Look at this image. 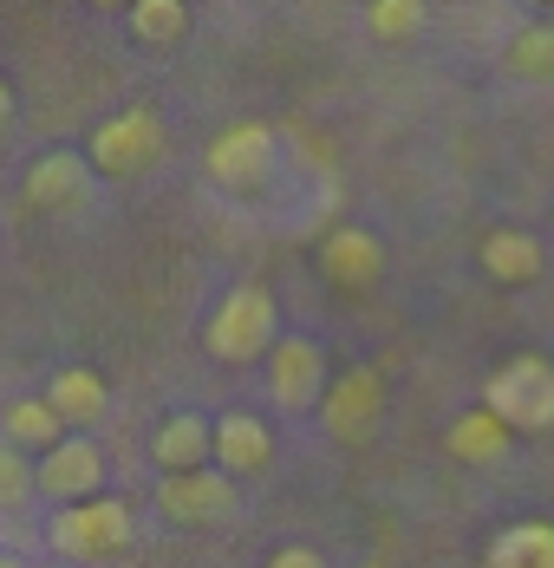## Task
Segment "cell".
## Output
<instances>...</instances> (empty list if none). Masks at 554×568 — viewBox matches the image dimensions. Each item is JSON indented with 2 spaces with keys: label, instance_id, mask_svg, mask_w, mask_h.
<instances>
[{
  "label": "cell",
  "instance_id": "obj_6",
  "mask_svg": "<svg viewBox=\"0 0 554 568\" xmlns=\"http://www.w3.org/2000/svg\"><path fill=\"white\" fill-rule=\"evenodd\" d=\"M386 418V373L379 366H352L339 373L320 398V425H327L332 445H366Z\"/></svg>",
  "mask_w": 554,
  "mask_h": 568
},
{
  "label": "cell",
  "instance_id": "obj_17",
  "mask_svg": "<svg viewBox=\"0 0 554 568\" xmlns=\"http://www.w3.org/2000/svg\"><path fill=\"white\" fill-rule=\"evenodd\" d=\"M443 452L456 457V464H502L509 457V425H502L496 412H463V418H450V432H443Z\"/></svg>",
  "mask_w": 554,
  "mask_h": 568
},
{
  "label": "cell",
  "instance_id": "obj_2",
  "mask_svg": "<svg viewBox=\"0 0 554 568\" xmlns=\"http://www.w3.org/2000/svg\"><path fill=\"white\" fill-rule=\"evenodd\" d=\"M483 412H496L509 425V438L515 432H554V366L542 353L502 359L490 373V386H483Z\"/></svg>",
  "mask_w": 554,
  "mask_h": 568
},
{
  "label": "cell",
  "instance_id": "obj_4",
  "mask_svg": "<svg viewBox=\"0 0 554 568\" xmlns=\"http://www.w3.org/2000/svg\"><path fill=\"white\" fill-rule=\"evenodd\" d=\"M131 504L124 497H92V504H72L47 523V542L59 549V562L85 568V562H111L117 549H131Z\"/></svg>",
  "mask_w": 554,
  "mask_h": 568
},
{
  "label": "cell",
  "instance_id": "obj_7",
  "mask_svg": "<svg viewBox=\"0 0 554 568\" xmlns=\"http://www.w3.org/2000/svg\"><path fill=\"white\" fill-rule=\"evenodd\" d=\"M327 353L320 341H307V334H280V346L268 353V398H275L280 412H320V398H327Z\"/></svg>",
  "mask_w": 554,
  "mask_h": 568
},
{
  "label": "cell",
  "instance_id": "obj_20",
  "mask_svg": "<svg viewBox=\"0 0 554 568\" xmlns=\"http://www.w3.org/2000/svg\"><path fill=\"white\" fill-rule=\"evenodd\" d=\"M366 27H372L379 40H418V33L431 27V7H424V0H372V7H366Z\"/></svg>",
  "mask_w": 554,
  "mask_h": 568
},
{
  "label": "cell",
  "instance_id": "obj_3",
  "mask_svg": "<svg viewBox=\"0 0 554 568\" xmlns=\"http://www.w3.org/2000/svg\"><path fill=\"white\" fill-rule=\"evenodd\" d=\"M203 171H209V183H222L228 196H255V190H268L275 171H280V131L275 124H261V118L228 124V131H216V144L203 151Z\"/></svg>",
  "mask_w": 554,
  "mask_h": 568
},
{
  "label": "cell",
  "instance_id": "obj_5",
  "mask_svg": "<svg viewBox=\"0 0 554 568\" xmlns=\"http://www.w3.org/2000/svg\"><path fill=\"white\" fill-rule=\"evenodd\" d=\"M157 158H164V118L144 112V105L105 118L92 131V144H85V164L105 171V176H144Z\"/></svg>",
  "mask_w": 554,
  "mask_h": 568
},
{
  "label": "cell",
  "instance_id": "obj_22",
  "mask_svg": "<svg viewBox=\"0 0 554 568\" xmlns=\"http://www.w3.org/2000/svg\"><path fill=\"white\" fill-rule=\"evenodd\" d=\"M509 65L515 72H554V27H529V33H515L509 40Z\"/></svg>",
  "mask_w": 554,
  "mask_h": 568
},
{
  "label": "cell",
  "instance_id": "obj_16",
  "mask_svg": "<svg viewBox=\"0 0 554 568\" xmlns=\"http://www.w3.org/2000/svg\"><path fill=\"white\" fill-rule=\"evenodd\" d=\"M0 438L20 445L27 457H47L53 445H65L72 432H65V418H59L47 398H13V405L0 412Z\"/></svg>",
  "mask_w": 554,
  "mask_h": 568
},
{
  "label": "cell",
  "instance_id": "obj_10",
  "mask_svg": "<svg viewBox=\"0 0 554 568\" xmlns=\"http://www.w3.org/2000/svg\"><path fill=\"white\" fill-rule=\"evenodd\" d=\"M320 268H327L332 287H372L386 275V242L359 223H339L327 242H320Z\"/></svg>",
  "mask_w": 554,
  "mask_h": 568
},
{
  "label": "cell",
  "instance_id": "obj_23",
  "mask_svg": "<svg viewBox=\"0 0 554 568\" xmlns=\"http://www.w3.org/2000/svg\"><path fill=\"white\" fill-rule=\"evenodd\" d=\"M261 568H327V556H320V549H307V542H287V549H275Z\"/></svg>",
  "mask_w": 554,
  "mask_h": 568
},
{
  "label": "cell",
  "instance_id": "obj_24",
  "mask_svg": "<svg viewBox=\"0 0 554 568\" xmlns=\"http://www.w3.org/2000/svg\"><path fill=\"white\" fill-rule=\"evenodd\" d=\"M7 118H13V92H7V79H0V131H7Z\"/></svg>",
  "mask_w": 554,
  "mask_h": 568
},
{
  "label": "cell",
  "instance_id": "obj_19",
  "mask_svg": "<svg viewBox=\"0 0 554 568\" xmlns=\"http://www.w3.org/2000/svg\"><path fill=\"white\" fill-rule=\"evenodd\" d=\"M131 33H137L144 47H176V40L189 33V7H183V0H137V7H131Z\"/></svg>",
  "mask_w": 554,
  "mask_h": 568
},
{
  "label": "cell",
  "instance_id": "obj_1",
  "mask_svg": "<svg viewBox=\"0 0 554 568\" xmlns=\"http://www.w3.org/2000/svg\"><path fill=\"white\" fill-rule=\"evenodd\" d=\"M203 346L228 359V366H248V359H268L280 346V307L268 287L242 282L228 287L216 301V314H209V327H203Z\"/></svg>",
  "mask_w": 554,
  "mask_h": 568
},
{
  "label": "cell",
  "instance_id": "obj_12",
  "mask_svg": "<svg viewBox=\"0 0 554 568\" xmlns=\"http://www.w3.org/2000/svg\"><path fill=\"white\" fill-rule=\"evenodd\" d=\"M92 196V164L79 151H40L33 171H27V203L33 210H79Z\"/></svg>",
  "mask_w": 554,
  "mask_h": 568
},
{
  "label": "cell",
  "instance_id": "obj_13",
  "mask_svg": "<svg viewBox=\"0 0 554 568\" xmlns=\"http://www.w3.org/2000/svg\"><path fill=\"white\" fill-rule=\"evenodd\" d=\"M275 464V432H268V418H255V412H222L216 418V470L228 477H248V470H268Z\"/></svg>",
  "mask_w": 554,
  "mask_h": 568
},
{
  "label": "cell",
  "instance_id": "obj_11",
  "mask_svg": "<svg viewBox=\"0 0 554 568\" xmlns=\"http://www.w3.org/2000/svg\"><path fill=\"white\" fill-rule=\"evenodd\" d=\"M151 457H157L164 477H183V470L216 464V418H203V412H170L164 425H157V438H151Z\"/></svg>",
  "mask_w": 554,
  "mask_h": 568
},
{
  "label": "cell",
  "instance_id": "obj_9",
  "mask_svg": "<svg viewBox=\"0 0 554 568\" xmlns=\"http://www.w3.org/2000/svg\"><path fill=\"white\" fill-rule=\"evenodd\" d=\"M99 484H105V452H99L85 432H72L65 445H53V452L40 457V490L59 497L65 510H72V504H92Z\"/></svg>",
  "mask_w": 554,
  "mask_h": 568
},
{
  "label": "cell",
  "instance_id": "obj_25",
  "mask_svg": "<svg viewBox=\"0 0 554 568\" xmlns=\"http://www.w3.org/2000/svg\"><path fill=\"white\" fill-rule=\"evenodd\" d=\"M0 568H27V562H13V556H0Z\"/></svg>",
  "mask_w": 554,
  "mask_h": 568
},
{
  "label": "cell",
  "instance_id": "obj_8",
  "mask_svg": "<svg viewBox=\"0 0 554 568\" xmlns=\"http://www.w3.org/2000/svg\"><path fill=\"white\" fill-rule=\"evenodd\" d=\"M157 510L170 523H183V529H216V523H228V516L242 510V490L222 470H183V477L157 484Z\"/></svg>",
  "mask_w": 554,
  "mask_h": 568
},
{
  "label": "cell",
  "instance_id": "obj_18",
  "mask_svg": "<svg viewBox=\"0 0 554 568\" xmlns=\"http://www.w3.org/2000/svg\"><path fill=\"white\" fill-rule=\"evenodd\" d=\"M483 568H554V523H509L483 549Z\"/></svg>",
  "mask_w": 554,
  "mask_h": 568
},
{
  "label": "cell",
  "instance_id": "obj_21",
  "mask_svg": "<svg viewBox=\"0 0 554 568\" xmlns=\"http://www.w3.org/2000/svg\"><path fill=\"white\" fill-rule=\"evenodd\" d=\"M40 490V464L20 452V445H7L0 438V516L7 510H27V497Z\"/></svg>",
  "mask_w": 554,
  "mask_h": 568
},
{
  "label": "cell",
  "instance_id": "obj_14",
  "mask_svg": "<svg viewBox=\"0 0 554 568\" xmlns=\"http://www.w3.org/2000/svg\"><path fill=\"white\" fill-rule=\"evenodd\" d=\"M476 262H483V275L502 287H529L535 275H542V242L529 235V229H490L483 235V248H476Z\"/></svg>",
  "mask_w": 554,
  "mask_h": 568
},
{
  "label": "cell",
  "instance_id": "obj_26",
  "mask_svg": "<svg viewBox=\"0 0 554 568\" xmlns=\"http://www.w3.org/2000/svg\"><path fill=\"white\" fill-rule=\"evenodd\" d=\"M59 568H65V562H59Z\"/></svg>",
  "mask_w": 554,
  "mask_h": 568
},
{
  "label": "cell",
  "instance_id": "obj_15",
  "mask_svg": "<svg viewBox=\"0 0 554 568\" xmlns=\"http://www.w3.org/2000/svg\"><path fill=\"white\" fill-rule=\"evenodd\" d=\"M47 405L65 418V432H85L92 418H105L111 386L92 373V366H65V373H53V386H47Z\"/></svg>",
  "mask_w": 554,
  "mask_h": 568
}]
</instances>
